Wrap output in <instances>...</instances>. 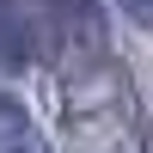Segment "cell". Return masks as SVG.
<instances>
[{
    "instance_id": "6da1fadb",
    "label": "cell",
    "mask_w": 153,
    "mask_h": 153,
    "mask_svg": "<svg viewBox=\"0 0 153 153\" xmlns=\"http://www.w3.org/2000/svg\"><path fill=\"white\" fill-rule=\"evenodd\" d=\"M31 61V19L25 0H0V74H19Z\"/></svg>"
},
{
    "instance_id": "7a4b0ae2",
    "label": "cell",
    "mask_w": 153,
    "mask_h": 153,
    "mask_svg": "<svg viewBox=\"0 0 153 153\" xmlns=\"http://www.w3.org/2000/svg\"><path fill=\"white\" fill-rule=\"evenodd\" d=\"M19 135H25V104H19V98H6V92H0V147H12Z\"/></svg>"
},
{
    "instance_id": "3957f363",
    "label": "cell",
    "mask_w": 153,
    "mask_h": 153,
    "mask_svg": "<svg viewBox=\"0 0 153 153\" xmlns=\"http://www.w3.org/2000/svg\"><path fill=\"white\" fill-rule=\"evenodd\" d=\"M123 6H129V12H135L141 25H153V0H123Z\"/></svg>"
},
{
    "instance_id": "277c9868",
    "label": "cell",
    "mask_w": 153,
    "mask_h": 153,
    "mask_svg": "<svg viewBox=\"0 0 153 153\" xmlns=\"http://www.w3.org/2000/svg\"><path fill=\"white\" fill-rule=\"evenodd\" d=\"M12 153H31V147H12Z\"/></svg>"
}]
</instances>
